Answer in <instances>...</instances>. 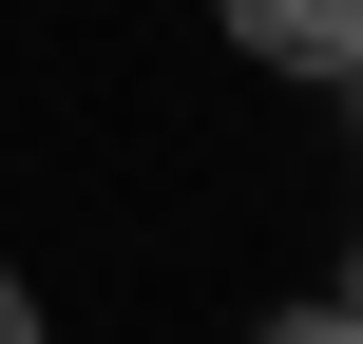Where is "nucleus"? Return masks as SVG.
I'll list each match as a JSON object with an SVG mask.
<instances>
[{"label": "nucleus", "mask_w": 363, "mask_h": 344, "mask_svg": "<svg viewBox=\"0 0 363 344\" xmlns=\"http://www.w3.org/2000/svg\"><path fill=\"white\" fill-rule=\"evenodd\" d=\"M230 57H287V77H345V57H363V0H230Z\"/></svg>", "instance_id": "f257e3e1"}, {"label": "nucleus", "mask_w": 363, "mask_h": 344, "mask_svg": "<svg viewBox=\"0 0 363 344\" xmlns=\"http://www.w3.org/2000/svg\"><path fill=\"white\" fill-rule=\"evenodd\" d=\"M249 344H363V306H268Z\"/></svg>", "instance_id": "f03ea898"}, {"label": "nucleus", "mask_w": 363, "mask_h": 344, "mask_svg": "<svg viewBox=\"0 0 363 344\" xmlns=\"http://www.w3.org/2000/svg\"><path fill=\"white\" fill-rule=\"evenodd\" d=\"M0 344H38V287H19V268H0Z\"/></svg>", "instance_id": "7ed1b4c3"}, {"label": "nucleus", "mask_w": 363, "mask_h": 344, "mask_svg": "<svg viewBox=\"0 0 363 344\" xmlns=\"http://www.w3.org/2000/svg\"><path fill=\"white\" fill-rule=\"evenodd\" d=\"M345 96H363V57H345Z\"/></svg>", "instance_id": "20e7f679"}, {"label": "nucleus", "mask_w": 363, "mask_h": 344, "mask_svg": "<svg viewBox=\"0 0 363 344\" xmlns=\"http://www.w3.org/2000/svg\"><path fill=\"white\" fill-rule=\"evenodd\" d=\"M345 306H363V268H345Z\"/></svg>", "instance_id": "39448f33"}]
</instances>
